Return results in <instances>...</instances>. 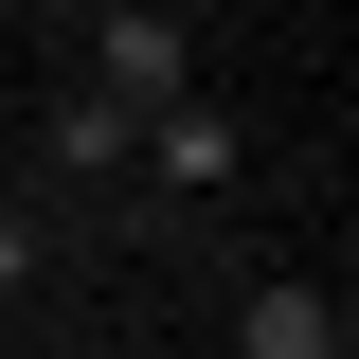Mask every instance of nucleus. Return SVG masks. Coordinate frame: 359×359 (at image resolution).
<instances>
[{
	"instance_id": "nucleus-6",
	"label": "nucleus",
	"mask_w": 359,
	"mask_h": 359,
	"mask_svg": "<svg viewBox=\"0 0 359 359\" xmlns=\"http://www.w3.org/2000/svg\"><path fill=\"white\" fill-rule=\"evenodd\" d=\"M0 18H18V0H0Z\"/></svg>"
},
{
	"instance_id": "nucleus-1",
	"label": "nucleus",
	"mask_w": 359,
	"mask_h": 359,
	"mask_svg": "<svg viewBox=\"0 0 359 359\" xmlns=\"http://www.w3.org/2000/svg\"><path fill=\"white\" fill-rule=\"evenodd\" d=\"M90 90H108V108H180V18L162 0H108V18H90Z\"/></svg>"
},
{
	"instance_id": "nucleus-5",
	"label": "nucleus",
	"mask_w": 359,
	"mask_h": 359,
	"mask_svg": "<svg viewBox=\"0 0 359 359\" xmlns=\"http://www.w3.org/2000/svg\"><path fill=\"white\" fill-rule=\"evenodd\" d=\"M18 287H36V233H18V216H0V306H18Z\"/></svg>"
},
{
	"instance_id": "nucleus-2",
	"label": "nucleus",
	"mask_w": 359,
	"mask_h": 359,
	"mask_svg": "<svg viewBox=\"0 0 359 359\" xmlns=\"http://www.w3.org/2000/svg\"><path fill=\"white\" fill-rule=\"evenodd\" d=\"M126 162H144V180H180V198H216V180H233V108H198V90H180V108H144Z\"/></svg>"
},
{
	"instance_id": "nucleus-3",
	"label": "nucleus",
	"mask_w": 359,
	"mask_h": 359,
	"mask_svg": "<svg viewBox=\"0 0 359 359\" xmlns=\"http://www.w3.org/2000/svg\"><path fill=\"white\" fill-rule=\"evenodd\" d=\"M233 359H341V306L323 287H252L233 306Z\"/></svg>"
},
{
	"instance_id": "nucleus-7",
	"label": "nucleus",
	"mask_w": 359,
	"mask_h": 359,
	"mask_svg": "<svg viewBox=\"0 0 359 359\" xmlns=\"http://www.w3.org/2000/svg\"><path fill=\"white\" fill-rule=\"evenodd\" d=\"M341 359H359V341H341Z\"/></svg>"
},
{
	"instance_id": "nucleus-4",
	"label": "nucleus",
	"mask_w": 359,
	"mask_h": 359,
	"mask_svg": "<svg viewBox=\"0 0 359 359\" xmlns=\"http://www.w3.org/2000/svg\"><path fill=\"white\" fill-rule=\"evenodd\" d=\"M126 144H144V108H108V90H72V108H54V162H72V180H108Z\"/></svg>"
}]
</instances>
